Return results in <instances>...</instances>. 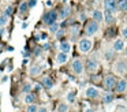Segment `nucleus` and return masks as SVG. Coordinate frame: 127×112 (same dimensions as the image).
<instances>
[{
  "label": "nucleus",
  "mask_w": 127,
  "mask_h": 112,
  "mask_svg": "<svg viewBox=\"0 0 127 112\" xmlns=\"http://www.w3.org/2000/svg\"><path fill=\"white\" fill-rule=\"evenodd\" d=\"M93 48V40L90 37H83L79 40L78 42V49H79L82 53H88L90 52V49Z\"/></svg>",
  "instance_id": "f257e3e1"
},
{
  "label": "nucleus",
  "mask_w": 127,
  "mask_h": 112,
  "mask_svg": "<svg viewBox=\"0 0 127 112\" xmlns=\"http://www.w3.org/2000/svg\"><path fill=\"white\" fill-rule=\"evenodd\" d=\"M98 30H100V25H98V22H96L94 19L90 21V22H88L86 26H85V33H86L88 37H92V36L97 34Z\"/></svg>",
  "instance_id": "f03ea898"
},
{
  "label": "nucleus",
  "mask_w": 127,
  "mask_h": 112,
  "mask_svg": "<svg viewBox=\"0 0 127 112\" xmlns=\"http://www.w3.org/2000/svg\"><path fill=\"white\" fill-rule=\"evenodd\" d=\"M58 12L56 11H48V12H45L44 14V16H42V22L44 23H47V25H53V23H56V21H58Z\"/></svg>",
  "instance_id": "7ed1b4c3"
},
{
  "label": "nucleus",
  "mask_w": 127,
  "mask_h": 112,
  "mask_svg": "<svg viewBox=\"0 0 127 112\" xmlns=\"http://www.w3.org/2000/svg\"><path fill=\"white\" fill-rule=\"evenodd\" d=\"M113 71H115V74H118V75L126 74V71H127L126 62H124V60H116L115 64H113Z\"/></svg>",
  "instance_id": "20e7f679"
},
{
  "label": "nucleus",
  "mask_w": 127,
  "mask_h": 112,
  "mask_svg": "<svg viewBox=\"0 0 127 112\" xmlns=\"http://www.w3.org/2000/svg\"><path fill=\"white\" fill-rule=\"evenodd\" d=\"M71 67H72V71H74L75 74H78V75H81V74L83 73V62L81 59H74Z\"/></svg>",
  "instance_id": "39448f33"
},
{
  "label": "nucleus",
  "mask_w": 127,
  "mask_h": 112,
  "mask_svg": "<svg viewBox=\"0 0 127 112\" xmlns=\"http://www.w3.org/2000/svg\"><path fill=\"white\" fill-rule=\"evenodd\" d=\"M104 87L107 90H111V89H113L115 87V85H116V79H115V76L113 75H107L104 78Z\"/></svg>",
  "instance_id": "423d86ee"
},
{
  "label": "nucleus",
  "mask_w": 127,
  "mask_h": 112,
  "mask_svg": "<svg viewBox=\"0 0 127 112\" xmlns=\"http://www.w3.org/2000/svg\"><path fill=\"white\" fill-rule=\"evenodd\" d=\"M104 7L107 11H109V12L113 14L118 10V1H116V0H104Z\"/></svg>",
  "instance_id": "0eeeda50"
},
{
  "label": "nucleus",
  "mask_w": 127,
  "mask_h": 112,
  "mask_svg": "<svg viewBox=\"0 0 127 112\" xmlns=\"http://www.w3.org/2000/svg\"><path fill=\"white\" fill-rule=\"evenodd\" d=\"M86 68H88L89 73H96L98 70V62L96 59H89L86 62Z\"/></svg>",
  "instance_id": "6e6552de"
},
{
  "label": "nucleus",
  "mask_w": 127,
  "mask_h": 112,
  "mask_svg": "<svg viewBox=\"0 0 127 112\" xmlns=\"http://www.w3.org/2000/svg\"><path fill=\"white\" fill-rule=\"evenodd\" d=\"M98 94H100L98 89H96L94 86H89L85 90V97H88V98H96V97H98Z\"/></svg>",
  "instance_id": "1a4fd4ad"
},
{
  "label": "nucleus",
  "mask_w": 127,
  "mask_h": 112,
  "mask_svg": "<svg viewBox=\"0 0 127 112\" xmlns=\"http://www.w3.org/2000/svg\"><path fill=\"white\" fill-rule=\"evenodd\" d=\"M126 89H127V82H126V79H120L119 82H116V85H115V90L118 93H123V92H126Z\"/></svg>",
  "instance_id": "9d476101"
},
{
  "label": "nucleus",
  "mask_w": 127,
  "mask_h": 112,
  "mask_svg": "<svg viewBox=\"0 0 127 112\" xmlns=\"http://www.w3.org/2000/svg\"><path fill=\"white\" fill-rule=\"evenodd\" d=\"M67 60H68V53H66V52H60V53L56 55V63L58 64H64Z\"/></svg>",
  "instance_id": "9b49d317"
},
{
  "label": "nucleus",
  "mask_w": 127,
  "mask_h": 112,
  "mask_svg": "<svg viewBox=\"0 0 127 112\" xmlns=\"http://www.w3.org/2000/svg\"><path fill=\"white\" fill-rule=\"evenodd\" d=\"M124 48H126V44H124L123 40H120V38L115 40V42H113V51L120 52V51H123Z\"/></svg>",
  "instance_id": "f8f14e48"
},
{
  "label": "nucleus",
  "mask_w": 127,
  "mask_h": 112,
  "mask_svg": "<svg viewBox=\"0 0 127 112\" xmlns=\"http://www.w3.org/2000/svg\"><path fill=\"white\" fill-rule=\"evenodd\" d=\"M93 19H94L96 22L104 21V14H102L100 10H94V11H93Z\"/></svg>",
  "instance_id": "ddd939ff"
},
{
  "label": "nucleus",
  "mask_w": 127,
  "mask_h": 112,
  "mask_svg": "<svg viewBox=\"0 0 127 112\" xmlns=\"http://www.w3.org/2000/svg\"><path fill=\"white\" fill-rule=\"evenodd\" d=\"M59 49H60V52H66V53H68L70 51H71V45H70L68 42H60L59 44Z\"/></svg>",
  "instance_id": "4468645a"
},
{
  "label": "nucleus",
  "mask_w": 127,
  "mask_h": 112,
  "mask_svg": "<svg viewBox=\"0 0 127 112\" xmlns=\"http://www.w3.org/2000/svg\"><path fill=\"white\" fill-rule=\"evenodd\" d=\"M42 85H44L47 89H51V87H53V81L49 76H44V78H42Z\"/></svg>",
  "instance_id": "2eb2a0df"
},
{
  "label": "nucleus",
  "mask_w": 127,
  "mask_h": 112,
  "mask_svg": "<svg viewBox=\"0 0 127 112\" xmlns=\"http://www.w3.org/2000/svg\"><path fill=\"white\" fill-rule=\"evenodd\" d=\"M8 21H10L8 15H6V14H3V15H0V27L7 26V25H8Z\"/></svg>",
  "instance_id": "dca6fc26"
},
{
  "label": "nucleus",
  "mask_w": 127,
  "mask_h": 112,
  "mask_svg": "<svg viewBox=\"0 0 127 112\" xmlns=\"http://www.w3.org/2000/svg\"><path fill=\"white\" fill-rule=\"evenodd\" d=\"M41 74V67H38V66H33V67L30 68V75L33 76H37Z\"/></svg>",
  "instance_id": "f3484780"
},
{
  "label": "nucleus",
  "mask_w": 127,
  "mask_h": 112,
  "mask_svg": "<svg viewBox=\"0 0 127 112\" xmlns=\"http://www.w3.org/2000/svg\"><path fill=\"white\" fill-rule=\"evenodd\" d=\"M118 10L119 11H127V0H119Z\"/></svg>",
  "instance_id": "a211bd4d"
},
{
  "label": "nucleus",
  "mask_w": 127,
  "mask_h": 112,
  "mask_svg": "<svg viewBox=\"0 0 127 112\" xmlns=\"http://www.w3.org/2000/svg\"><path fill=\"white\" fill-rule=\"evenodd\" d=\"M104 19H105V22H107V23H111V22H113L112 12H109V11L105 10V12H104Z\"/></svg>",
  "instance_id": "6ab92c4d"
},
{
  "label": "nucleus",
  "mask_w": 127,
  "mask_h": 112,
  "mask_svg": "<svg viewBox=\"0 0 127 112\" xmlns=\"http://www.w3.org/2000/svg\"><path fill=\"white\" fill-rule=\"evenodd\" d=\"M23 101H25L26 104H33L34 103V96L32 94V93H28V94L25 96V98H23Z\"/></svg>",
  "instance_id": "aec40b11"
},
{
  "label": "nucleus",
  "mask_w": 127,
  "mask_h": 112,
  "mask_svg": "<svg viewBox=\"0 0 127 112\" xmlns=\"http://www.w3.org/2000/svg\"><path fill=\"white\" fill-rule=\"evenodd\" d=\"M28 8H29V3L28 1H22V3H21V5H19V12L21 14H25L26 11H28Z\"/></svg>",
  "instance_id": "412c9836"
},
{
  "label": "nucleus",
  "mask_w": 127,
  "mask_h": 112,
  "mask_svg": "<svg viewBox=\"0 0 127 112\" xmlns=\"http://www.w3.org/2000/svg\"><path fill=\"white\" fill-rule=\"evenodd\" d=\"M68 15H70V7H64L63 10H62V12H60V18L64 19V18H67Z\"/></svg>",
  "instance_id": "4be33fe9"
},
{
  "label": "nucleus",
  "mask_w": 127,
  "mask_h": 112,
  "mask_svg": "<svg viewBox=\"0 0 127 112\" xmlns=\"http://www.w3.org/2000/svg\"><path fill=\"white\" fill-rule=\"evenodd\" d=\"M58 109H59V112H68V105L64 103H60L58 105Z\"/></svg>",
  "instance_id": "5701e85b"
},
{
  "label": "nucleus",
  "mask_w": 127,
  "mask_h": 112,
  "mask_svg": "<svg viewBox=\"0 0 127 112\" xmlns=\"http://www.w3.org/2000/svg\"><path fill=\"white\" fill-rule=\"evenodd\" d=\"M66 97H67V101H68V103H74L75 101V92H68Z\"/></svg>",
  "instance_id": "b1692460"
},
{
  "label": "nucleus",
  "mask_w": 127,
  "mask_h": 112,
  "mask_svg": "<svg viewBox=\"0 0 127 112\" xmlns=\"http://www.w3.org/2000/svg\"><path fill=\"white\" fill-rule=\"evenodd\" d=\"M38 111V107L36 104H29V107L26 108V112H37Z\"/></svg>",
  "instance_id": "393cba45"
},
{
  "label": "nucleus",
  "mask_w": 127,
  "mask_h": 112,
  "mask_svg": "<svg viewBox=\"0 0 127 112\" xmlns=\"http://www.w3.org/2000/svg\"><path fill=\"white\" fill-rule=\"evenodd\" d=\"M112 101H113V96L112 94H111V93H107V94H105L104 96V103H112Z\"/></svg>",
  "instance_id": "a878e982"
},
{
  "label": "nucleus",
  "mask_w": 127,
  "mask_h": 112,
  "mask_svg": "<svg viewBox=\"0 0 127 112\" xmlns=\"http://www.w3.org/2000/svg\"><path fill=\"white\" fill-rule=\"evenodd\" d=\"M120 34H122V37H123L124 40H127V25L122 26V29H120Z\"/></svg>",
  "instance_id": "bb28decb"
},
{
  "label": "nucleus",
  "mask_w": 127,
  "mask_h": 112,
  "mask_svg": "<svg viewBox=\"0 0 127 112\" xmlns=\"http://www.w3.org/2000/svg\"><path fill=\"white\" fill-rule=\"evenodd\" d=\"M49 32H51V33H58V32H59V25H58V23L49 25Z\"/></svg>",
  "instance_id": "cd10ccee"
},
{
  "label": "nucleus",
  "mask_w": 127,
  "mask_h": 112,
  "mask_svg": "<svg viewBox=\"0 0 127 112\" xmlns=\"http://www.w3.org/2000/svg\"><path fill=\"white\" fill-rule=\"evenodd\" d=\"M30 90H32V85L30 83H26L25 86H23V92L28 93V92H30Z\"/></svg>",
  "instance_id": "c85d7f7f"
},
{
  "label": "nucleus",
  "mask_w": 127,
  "mask_h": 112,
  "mask_svg": "<svg viewBox=\"0 0 127 112\" xmlns=\"http://www.w3.org/2000/svg\"><path fill=\"white\" fill-rule=\"evenodd\" d=\"M11 14H12V7L10 5V7L6 8V15H11Z\"/></svg>",
  "instance_id": "c756f323"
},
{
  "label": "nucleus",
  "mask_w": 127,
  "mask_h": 112,
  "mask_svg": "<svg viewBox=\"0 0 127 112\" xmlns=\"http://www.w3.org/2000/svg\"><path fill=\"white\" fill-rule=\"evenodd\" d=\"M36 3H37V0H30V1H29V7H34Z\"/></svg>",
  "instance_id": "7c9ffc66"
},
{
  "label": "nucleus",
  "mask_w": 127,
  "mask_h": 112,
  "mask_svg": "<svg viewBox=\"0 0 127 112\" xmlns=\"http://www.w3.org/2000/svg\"><path fill=\"white\" fill-rule=\"evenodd\" d=\"M85 112H96V111H94L93 108H86V109H85Z\"/></svg>",
  "instance_id": "2f4dec72"
},
{
  "label": "nucleus",
  "mask_w": 127,
  "mask_h": 112,
  "mask_svg": "<svg viewBox=\"0 0 127 112\" xmlns=\"http://www.w3.org/2000/svg\"><path fill=\"white\" fill-rule=\"evenodd\" d=\"M45 111H47L45 108H38V111H37V112H45Z\"/></svg>",
  "instance_id": "473e14b6"
},
{
  "label": "nucleus",
  "mask_w": 127,
  "mask_h": 112,
  "mask_svg": "<svg viewBox=\"0 0 127 112\" xmlns=\"http://www.w3.org/2000/svg\"><path fill=\"white\" fill-rule=\"evenodd\" d=\"M26 26H28V22H23V23H22V27H23V29H26Z\"/></svg>",
  "instance_id": "72a5a7b5"
},
{
  "label": "nucleus",
  "mask_w": 127,
  "mask_h": 112,
  "mask_svg": "<svg viewBox=\"0 0 127 112\" xmlns=\"http://www.w3.org/2000/svg\"><path fill=\"white\" fill-rule=\"evenodd\" d=\"M6 1H12V0H6Z\"/></svg>",
  "instance_id": "f704fd0d"
},
{
  "label": "nucleus",
  "mask_w": 127,
  "mask_h": 112,
  "mask_svg": "<svg viewBox=\"0 0 127 112\" xmlns=\"http://www.w3.org/2000/svg\"><path fill=\"white\" fill-rule=\"evenodd\" d=\"M126 55H127V48H126Z\"/></svg>",
  "instance_id": "c9c22d12"
}]
</instances>
